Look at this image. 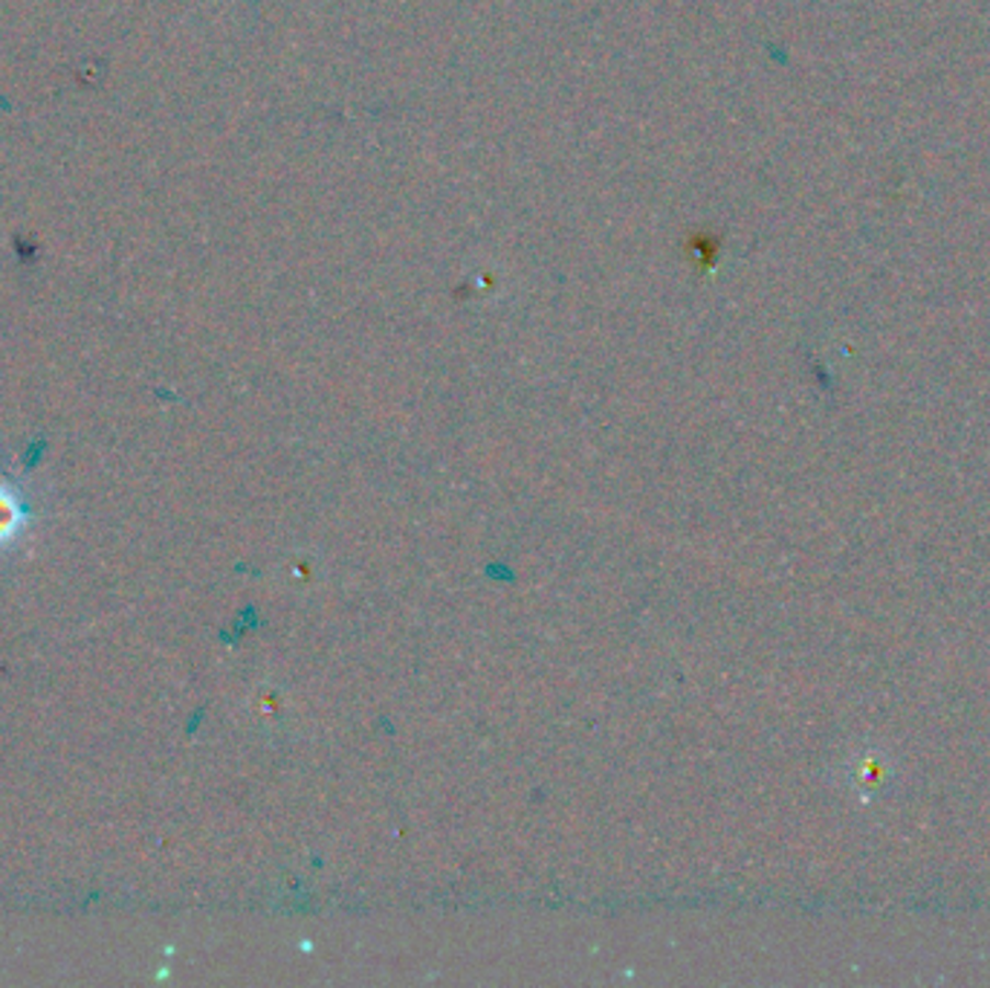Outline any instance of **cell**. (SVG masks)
I'll return each instance as SVG.
<instances>
[{"instance_id": "cell-1", "label": "cell", "mask_w": 990, "mask_h": 988, "mask_svg": "<svg viewBox=\"0 0 990 988\" xmlns=\"http://www.w3.org/2000/svg\"><path fill=\"white\" fill-rule=\"evenodd\" d=\"M30 519H33V504L26 499L24 485H18L15 478L0 476V554L15 548Z\"/></svg>"}, {"instance_id": "cell-2", "label": "cell", "mask_w": 990, "mask_h": 988, "mask_svg": "<svg viewBox=\"0 0 990 988\" xmlns=\"http://www.w3.org/2000/svg\"><path fill=\"white\" fill-rule=\"evenodd\" d=\"M892 777H895L892 762H889V757H884V753L878 751L857 753V760L849 762V774H845L852 794H857V797H863V800L869 803L884 797L886 788L892 786Z\"/></svg>"}]
</instances>
